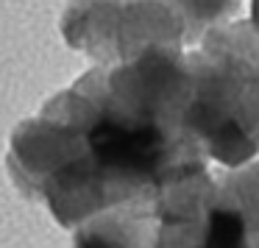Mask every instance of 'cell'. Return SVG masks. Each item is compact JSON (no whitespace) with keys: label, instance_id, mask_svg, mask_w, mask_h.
<instances>
[{"label":"cell","instance_id":"obj_1","mask_svg":"<svg viewBox=\"0 0 259 248\" xmlns=\"http://www.w3.org/2000/svg\"><path fill=\"white\" fill-rule=\"evenodd\" d=\"M187 98L190 73L167 48L92 70L14 131L9 173L64 229L151 198L170 179L201 168L179 137Z\"/></svg>","mask_w":259,"mask_h":248},{"label":"cell","instance_id":"obj_2","mask_svg":"<svg viewBox=\"0 0 259 248\" xmlns=\"http://www.w3.org/2000/svg\"><path fill=\"white\" fill-rule=\"evenodd\" d=\"M151 248H251L240 209L226 206L201 181V168L170 179L153 192Z\"/></svg>","mask_w":259,"mask_h":248},{"label":"cell","instance_id":"obj_3","mask_svg":"<svg viewBox=\"0 0 259 248\" xmlns=\"http://www.w3.org/2000/svg\"><path fill=\"white\" fill-rule=\"evenodd\" d=\"M153 195L109 206L73 226V248H151Z\"/></svg>","mask_w":259,"mask_h":248},{"label":"cell","instance_id":"obj_4","mask_svg":"<svg viewBox=\"0 0 259 248\" xmlns=\"http://www.w3.org/2000/svg\"><path fill=\"white\" fill-rule=\"evenodd\" d=\"M253 23L259 25V0H253Z\"/></svg>","mask_w":259,"mask_h":248}]
</instances>
